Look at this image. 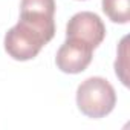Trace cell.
Returning a JSON list of instances; mask_svg holds the SVG:
<instances>
[{
    "instance_id": "52a82bcc",
    "label": "cell",
    "mask_w": 130,
    "mask_h": 130,
    "mask_svg": "<svg viewBox=\"0 0 130 130\" xmlns=\"http://www.w3.org/2000/svg\"><path fill=\"white\" fill-rule=\"evenodd\" d=\"M127 41L128 37H124L119 43L118 47V55H116V61H115V72L116 77L119 78V81L124 86H128V51H127Z\"/></svg>"
},
{
    "instance_id": "5b68a950",
    "label": "cell",
    "mask_w": 130,
    "mask_h": 130,
    "mask_svg": "<svg viewBox=\"0 0 130 130\" xmlns=\"http://www.w3.org/2000/svg\"><path fill=\"white\" fill-rule=\"evenodd\" d=\"M103 11L113 23L125 25L130 20V0H103Z\"/></svg>"
},
{
    "instance_id": "277c9868",
    "label": "cell",
    "mask_w": 130,
    "mask_h": 130,
    "mask_svg": "<svg viewBox=\"0 0 130 130\" xmlns=\"http://www.w3.org/2000/svg\"><path fill=\"white\" fill-rule=\"evenodd\" d=\"M93 49L74 38H66L55 57L57 68L64 74H80L87 69V66L92 61Z\"/></svg>"
},
{
    "instance_id": "8992f818",
    "label": "cell",
    "mask_w": 130,
    "mask_h": 130,
    "mask_svg": "<svg viewBox=\"0 0 130 130\" xmlns=\"http://www.w3.org/2000/svg\"><path fill=\"white\" fill-rule=\"evenodd\" d=\"M20 14H35V15L54 17L55 0H22Z\"/></svg>"
},
{
    "instance_id": "6da1fadb",
    "label": "cell",
    "mask_w": 130,
    "mask_h": 130,
    "mask_svg": "<svg viewBox=\"0 0 130 130\" xmlns=\"http://www.w3.org/2000/svg\"><path fill=\"white\" fill-rule=\"evenodd\" d=\"M55 35L54 17L20 14V20L5 35V51L17 61L32 60Z\"/></svg>"
},
{
    "instance_id": "3957f363",
    "label": "cell",
    "mask_w": 130,
    "mask_h": 130,
    "mask_svg": "<svg viewBox=\"0 0 130 130\" xmlns=\"http://www.w3.org/2000/svg\"><path fill=\"white\" fill-rule=\"evenodd\" d=\"M106 37V26L100 15L90 11H81L71 17L66 26V38L80 40L96 49Z\"/></svg>"
},
{
    "instance_id": "7a4b0ae2",
    "label": "cell",
    "mask_w": 130,
    "mask_h": 130,
    "mask_svg": "<svg viewBox=\"0 0 130 130\" xmlns=\"http://www.w3.org/2000/svg\"><path fill=\"white\" fill-rule=\"evenodd\" d=\"M115 89L103 77H90L77 89V106L87 118H104L115 109Z\"/></svg>"
}]
</instances>
